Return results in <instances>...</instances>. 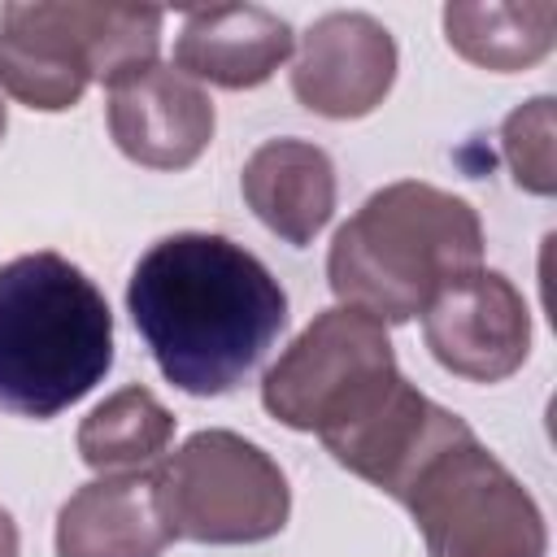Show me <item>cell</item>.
<instances>
[{
    "label": "cell",
    "instance_id": "6da1fadb",
    "mask_svg": "<svg viewBox=\"0 0 557 557\" xmlns=\"http://www.w3.org/2000/svg\"><path fill=\"white\" fill-rule=\"evenodd\" d=\"M126 309L157 370L187 396L239 387L287 326V292L235 239L178 231L131 270Z\"/></svg>",
    "mask_w": 557,
    "mask_h": 557
},
{
    "label": "cell",
    "instance_id": "7a4b0ae2",
    "mask_svg": "<svg viewBox=\"0 0 557 557\" xmlns=\"http://www.w3.org/2000/svg\"><path fill=\"white\" fill-rule=\"evenodd\" d=\"M483 265L479 213L431 183L379 187L331 239L326 278L339 305L374 322L418 318L440 287Z\"/></svg>",
    "mask_w": 557,
    "mask_h": 557
},
{
    "label": "cell",
    "instance_id": "3957f363",
    "mask_svg": "<svg viewBox=\"0 0 557 557\" xmlns=\"http://www.w3.org/2000/svg\"><path fill=\"white\" fill-rule=\"evenodd\" d=\"M113 366V313L104 292L61 252H26L0 265V409L57 418Z\"/></svg>",
    "mask_w": 557,
    "mask_h": 557
},
{
    "label": "cell",
    "instance_id": "277c9868",
    "mask_svg": "<svg viewBox=\"0 0 557 557\" xmlns=\"http://www.w3.org/2000/svg\"><path fill=\"white\" fill-rule=\"evenodd\" d=\"M161 13L131 4L13 0L0 9V87L39 113L74 109L87 83L157 65Z\"/></svg>",
    "mask_w": 557,
    "mask_h": 557
},
{
    "label": "cell",
    "instance_id": "5b68a950",
    "mask_svg": "<svg viewBox=\"0 0 557 557\" xmlns=\"http://www.w3.org/2000/svg\"><path fill=\"white\" fill-rule=\"evenodd\" d=\"M400 383L405 374L396 370L387 326L361 309L335 305L322 309L265 370L261 405L283 426L326 440L366 422Z\"/></svg>",
    "mask_w": 557,
    "mask_h": 557
},
{
    "label": "cell",
    "instance_id": "8992f818",
    "mask_svg": "<svg viewBox=\"0 0 557 557\" xmlns=\"http://www.w3.org/2000/svg\"><path fill=\"white\" fill-rule=\"evenodd\" d=\"M152 483L174 540L257 544L278 535L292 513V487L278 461L222 426L196 431L152 470Z\"/></svg>",
    "mask_w": 557,
    "mask_h": 557
},
{
    "label": "cell",
    "instance_id": "52a82bcc",
    "mask_svg": "<svg viewBox=\"0 0 557 557\" xmlns=\"http://www.w3.org/2000/svg\"><path fill=\"white\" fill-rule=\"evenodd\" d=\"M426 557H544L548 527L535 496L474 435L444 448L400 496Z\"/></svg>",
    "mask_w": 557,
    "mask_h": 557
},
{
    "label": "cell",
    "instance_id": "ba28073f",
    "mask_svg": "<svg viewBox=\"0 0 557 557\" xmlns=\"http://www.w3.org/2000/svg\"><path fill=\"white\" fill-rule=\"evenodd\" d=\"M431 357L470 383L509 379L531 352V309L500 270H470L422 309Z\"/></svg>",
    "mask_w": 557,
    "mask_h": 557
},
{
    "label": "cell",
    "instance_id": "9c48e42d",
    "mask_svg": "<svg viewBox=\"0 0 557 557\" xmlns=\"http://www.w3.org/2000/svg\"><path fill=\"white\" fill-rule=\"evenodd\" d=\"M396 83V39L392 30L357 9L322 13L300 35V57L292 65L296 100L318 117H366L383 104Z\"/></svg>",
    "mask_w": 557,
    "mask_h": 557
},
{
    "label": "cell",
    "instance_id": "30bf717a",
    "mask_svg": "<svg viewBox=\"0 0 557 557\" xmlns=\"http://www.w3.org/2000/svg\"><path fill=\"white\" fill-rule=\"evenodd\" d=\"M474 431L448 413L444 405H435L431 396H422L418 387L400 383L366 422L339 431V435H326L322 448L344 466L352 470L357 479L374 483L379 492L387 496H405L409 483L453 444L470 440Z\"/></svg>",
    "mask_w": 557,
    "mask_h": 557
},
{
    "label": "cell",
    "instance_id": "8fae6325",
    "mask_svg": "<svg viewBox=\"0 0 557 557\" xmlns=\"http://www.w3.org/2000/svg\"><path fill=\"white\" fill-rule=\"evenodd\" d=\"M213 100L178 70L148 65L109 87V135L148 170H187L213 139Z\"/></svg>",
    "mask_w": 557,
    "mask_h": 557
},
{
    "label": "cell",
    "instance_id": "7c38bea8",
    "mask_svg": "<svg viewBox=\"0 0 557 557\" xmlns=\"http://www.w3.org/2000/svg\"><path fill=\"white\" fill-rule=\"evenodd\" d=\"M292 44L296 35L278 13L261 4H213L187 13L174 44V65L200 83L248 91L292 57Z\"/></svg>",
    "mask_w": 557,
    "mask_h": 557
},
{
    "label": "cell",
    "instance_id": "4fadbf2b",
    "mask_svg": "<svg viewBox=\"0 0 557 557\" xmlns=\"http://www.w3.org/2000/svg\"><path fill=\"white\" fill-rule=\"evenodd\" d=\"M170 540L157 483L135 470L83 483L57 513V557H161Z\"/></svg>",
    "mask_w": 557,
    "mask_h": 557
},
{
    "label": "cell",
    "instance_id": "5bb4252c",
    "mask_svg": "<svg viewBox=\"0 0 557 557\" xmlns=\"http://www.w3.org/2000/svg\"><path fill=\"white\" fill-rule=\"evenodd\" d=\"M244 200L265 231L283 244L305 248L335 213V165L309 139L261 144L239 174Z\"/></svg>",
    "mask_w": 557,
    "mask_h": 557
},
{
    "label": "cell",
    "instance_id": "9a60e30c",
    "mask_svg": "<svg viewBox=\"0 0 557 557\" xmlns=\"http://www.w3.org/2000/svg\"><path fill=\"white\" fill-rule=\"evenodd\" d=\"M444 39L479 70L518 74L540 65L557 39V4H448Z\"/></svg>",
    "mask_w": 557,
    "mask_h": 557
},
{
    "label": "cell",
    "instance_id": "2e32d148",
    "mask_svg": "<svg viewBox=\"0 0 557 557\" xmlns=\"http://www.w3.org/2000/svg\"><path fill=\"white\" fill-rule=\"evenodd\" d=\"M174 440V413L139 383L104 396L83 422H78V457L100 470H139L165 453Z\"/></svg>",
    "mask_w": 557,
    "mask_h": 557
},
{
    "label": "cell",
    "instance_id": "e0dca14e",
    "mask_svg": "<svg viewBox=\"0 0 557 557\" xmlns=\"http://www.w3.org/2000/svg\"><path fill=\"white\" fill-rule=\"evenodd\" d=\"M500 157L513 170V183L535 196H553L557 165H553V96H535L513 109L500 126Z\"/></svg>",
    "mask_w": 557,
    "mask_h": 557
},
{
    "label": "cell",
    "instance_id": "ac0fdd59",
    "mask_svg": "<svg viewBox=\"0 0 557 557\" xmlns=\"http://www.w3.org/2000/svg\"><path fill=\"white\" fill-rule=\"evenodd\" d=\"M0 557H17V522L9 509H0Z\"/></svg>",
    "mask_w": 557,
    "mask_h": 557
},
{
    "label": "cell",
    "instance_id": "d6986e66",
    "mask_svg": "<svg viewBox=\"0 0 557 557\" xmlns=\"http://www.w3.org/2000/svg\"><path fill=\"white\" fill-rule=\"evenodd\" d=\"M4 126H9V117H4V100H0V139H4Z\"/></svg>",
    "mask_w": 557,
    "mask_h": 557
}]
</instances>
